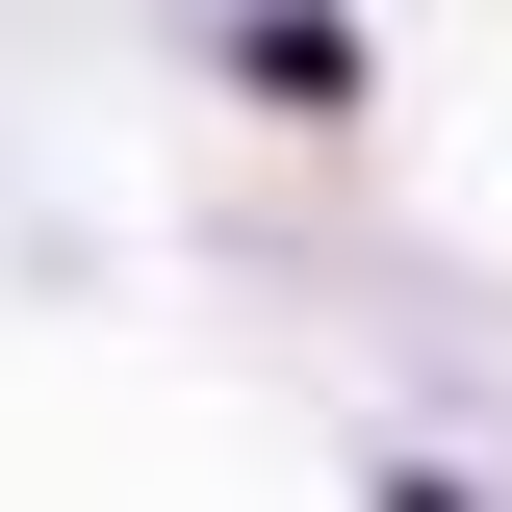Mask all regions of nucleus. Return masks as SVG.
<instances>
[{
    "label": "nucleus",
    "mask_w": 512,
    "mask_h": 512,
    "mask_svg": "<svg viewBox=\"0 0 512 512\" xmlns=\"http://www.w3.org/2000/svg\"><path fill=\"white\" fill-rule=\"evenodd\" d=\"M231 77L256 103H359V26H333V0H231Z\"/></svg>",
    "instance_id": "obj_1"
}]
</instances>
